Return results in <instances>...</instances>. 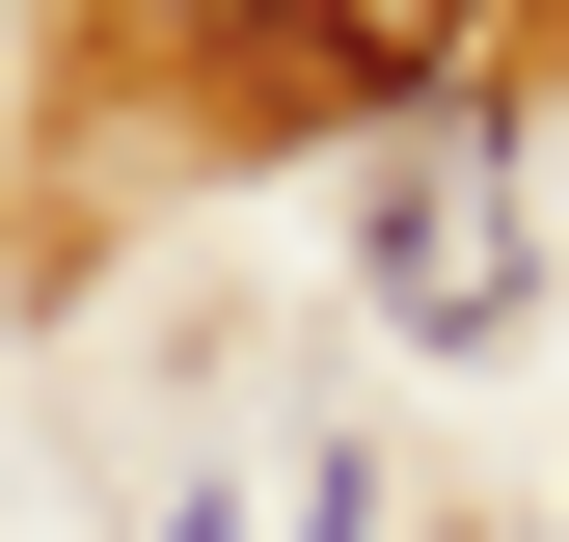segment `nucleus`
Listing matches in <instances>:
<instances>
[{
    "instance_id": "1",
    "label": "nucleus",
    "mask_w": 569,
    "mask_h": 542,
    "mask_svg": "<svg viewBox=\"0 0 569 542\" xmlns=\"http://www.w3.org/2000/svg\"><path fill=\"white\" fill-rule=\"evenodd\" d=\"M380 325H435V353L516 325V136L488 109H407V163H380Z\"/></svg>"
},
{
    "instance_id": "2",
    "label": "nucleus",
    "mask_w": 569,
    "mask_h": 542,
    "mask_svg": "<svg viewBox=\"0 0 569 542\" xmlns=\"http://www.w3.org/2000/svg\"><path fill=\"white\" fill-rule=\"evenodd\" d=\"M299 542H380V461H326V515H299Z\"/></svg>"
}]
</instances>
